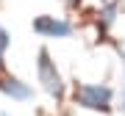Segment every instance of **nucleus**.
Listing matches in <instances>:
<instances>
[{"label":"nucleus","instance_id":"nucleus-2","mask_svg":"<svg viewBox=\"0 0 125 116\" xmlns=\"http://www.w3.org/2000/svg\"><path fill=\"white\" fill-rule=\"evenodd\" d=\"M39 80H42V86L47 89V94H53V97H61L64 86H61V77H58L56 64L50 61L47 50H42V53H39Z\"/></svg>","mask_w":125,"mask_h":116},{"label":"nucleus","instance_id":"nucleus-6","mask_svg":"<svg viewBox=\"0 0 125 116\" xmlns=\"http://www.w3.org/2000/svg\"><path fill=\"white\" fill-rule=\"evenodd\" d=\"M67 3H70V6H75V3H78V0H67Z\"/></svg>","mask_w":125,"mask_h":116},{"label":"nucleus","instance_id":"nucleus-1","mask_svg":"<svg viewBox=\"0 0 125 116\" xmlns=\"http://www.w3.org/2000/svg\"><path fill=\"white\" fill-rule=\"evenodd\" d=\"M75 99L83 108H94V111H108V102H111V89L106 86H81L75 91Z\"/></svg>","mask_w":125,"mask_h":116},{"label":"nucleus","instance_id":"nucleus-3","mask_svg":"<svg viewBox=\"0 0 125 116\" xmlns=\"http://www.w3.org/2000/svg\"><path fill=\"white\" fill-rule=\"evenodd\" d=\"M33 28L39 33H47V36H70V31H72L67 22H58V19H53V17H39L33 22Z\"/></svg>","mask_w":125,"mask_h":116},{"label":"nucleus","instance_id":"nucleus-4","mask_svg":"<svg viewBox=\"0 0 125 116\" xmlns=\"http://www.w3.org/2000/svg\"><path fill=\"white\" fill-rule=\"evenodd\" d=\"M3 91L11 94V97H17V99H28V97H31V89L22 86L20 80H6V83H3Z\"/></svg>","mask_w":125,"mask_h":116},{"label":"nucleus","instance_id":"nucleus-8","mask_svg":"<svg viewBox=\"0 0 125 116\" xmlns=\"http://www.w3.org/2000/svg\"><path fill=\"white\" fill-rule=\"evenodd\" d=\"M0 116H6V113H0Z\"/></svg>","mask_w":125,"mask_h":116},{"label":"nucleus","instance_id":"nucleus-5","mask_svg":"<svg viewBox=\"0 0 125 116\" xmlns=\"http://www.w3.org/2000/svg\"><path fill=\"white\" fill-rule=\"evenodd\" d=\"M6 44H9V36H6L3 31H0V53H3V50H6Z\"/></svg>","mask_w":125,"mask_h":116},{"label":"nucleus","instance_id":"nucleus-7","mask_svg":"<svg viewBox=\"0 0 125 116\" xmlns=\"http://www.w3.org/2000/svg\"><path fill=\"white\" fill-rule=\"evenodd\" d=\"M0 69H3V61H0Z\"/></svg>","mask_w":125,"mask_h":116}]
</instances>
